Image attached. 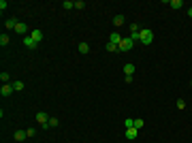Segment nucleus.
Wrapping results in <instances>:
<instances>
[{"instance_id": "nucleus-19", "label": "nucleus", "mask_w": 192, "mask_h": 143, "mask_svg": "<svg viewBox=\"0 0 192 143\" xmlns=\"http://www.w3.org/2000/svg\"><path fill=\"white\" fill-rule=\"evenodd\" d=\"M0 81H2V84H9V81H11V75H9V73H0Z\"/></svg>"}, {"instance_id": "nucleus-8", "label": "nucleus", "mask_w": 192, "mask_h": 143, "mask_svg": "<svg viewBox=\"0 0 192 143\" xmlns=\"http://www.w3.org/2000/svg\"><path fill=\"white\" fill-rule=\"evenodd\" d=\"M30 36L34 38L36 43H41V41H43V32H41L38 28H34V30H30Z\"/></svg>"}, {"instance_id": "nucleus-26", "label": "nucleus", "mask_w": 192, "mask_h": 143, "mask_svg": "<svg viewBox=\"0 0 192 143\" xmlns=\"http://www.w3.org/2000/svg\"><path fill=\"white\" fill-rule=\"evenodd\" d=\"M177 109H186V100H184V98L177 100Z\"/></svg>"}, {"instance_id": "nucleus-10", "label": "nucleus", "mask_w": 192, "mask_h": 143, "mask_svg": "<svg viewBox=\"0 0 192 143\" xmlns=\"http://www.w3.org/2000/svg\"><path fill=\"white\" fill-rule=\"evenodd\" d=\"M124 75H126V77H132V75H134V64H130V62L124 64Z\"/></svg>"}, {"instance_id": "nucleus-9", "label": "nucleus", "mask_w": 192, "mask_h": 143, "mask_svg": "<svg viewBox=\"0 0 192 143\" xmlns=\"http://www.w3.org/2000/svg\"><path fill=\"white\" fill-rule=\"evenodd\" d=\"M13 137H15V141H26V139H28V132L26 130H15Z\"/></svg>"}, {"instance_id": "nucleus-4", "label": "nucleus", "mask_w": 192, "mask_h": 143, "mask_svg": "<svg viewBox=\"0 0 192 143\" xmlns=\"http://www.w3.org/2000/svg\"><path fill=\"white\" fill-rule=\"evenodd\" d=\"M132 45H134V41H132L130 36H128V38H122V43L118 45V47H120V51H130Z\"/></svg>"}, {"instance_id": "nucleus-31", "label": "nucleus", "mask_w": 192, "mask_h": 143, "mask_svg": "<svg viewBox=\"0 0 192 143\" xmlns=\"http://www.w3.org/2000/svg\"><path fill=\"white\" fill-rule=\"evenodd\" d=\"M190 85H192V81H190Z\"/></svg>"}, {"instance_id": "nucleus-2", "label": "nucleus", "mask_w": 192, "mask_h": 143, "mask_svg": "<svg viewBox=\"0 0 192 143\" xmlns=\"http://www.w3.org/2000/svg\"><path fill=\"white\" fill-rule=\"evenodd\" d=\"M36 122H38V126L47 128V124H49V115L45 113V111H38V113H36Z\"/></svg>"}, {"instance_id": "nucleus-1", "label": "nucleus", "mask_w": 192, "mask_h": 143, "mask_svg": "<svg viewBox=\"0 0 192 143\" xmlns=\"http://www.w3.org/2000/svg\"><path fill=\"white\" fill-rule=\"evenodd\" d=\"M154 41V32L149 30V28H141V43L143 45H149Z\"/></svg>"}, {"instance_id": "nucleus-16", "label": "nucleus", "mask_w": 192, "mask_h": 143, "mask_svg": "<svg viewBox=\"0 0 192 143\" xmlns=\"http://www.w3.org/2000/svg\"><path fill=\"white\" fill-rule=\"evenodd\" d=\"M9 43H11V38H9V34H4V32H2V34H0V45H2V47H7Z\"/></svg>"}, {"instance_id": "nucleus-13", "label": "nucleus", "mask_w": 192, "mask_h": 143, "mask_svg": "<svg viewBox=\"0 0 192 143\" xmlns=\"http://www.w3.org/2000/svg\"><path fill=\"white\" fill-rule=\"evenodd\" d=\"M137 132H139L137 128H126L124 135H126V139H130V141H132V139H137Z\"/></svg>"}, {"instance_id": "nucleus-5", "label": "nucleus", "mask_w": 192, "mask_h": 143, "mask_svg": "<svg viewBox=\"0 0 192 143\" xmlns=\"http://www.w3.org/2000/svg\"><path fill=\"white\" fill-rule=\"evenodd\" d=\"M13 92H15V90H13L11 84H2V88H0V94L4 96V98H7V96H11Z\"/></svg>"}, {"instance_id": "nucleus-27", "label": "nucleus", "mask_w": 192, "mask_h": 143, "mask_svg": "<svg viewBox=\"0 0 192 143\" xmlns=\"http://www.w3.org/2000/svg\"><path fill=\"white\" fill-rule=\"evenodd\" d=\"M7 7H9V4H7V0H0V11L4 13V9H7Z\"/></svg>"}, {"instance_id": "nucleus-23", "label": "nucleus", "mask_w": 192, "mask_h": 143, "mask_svg": "<svg viewBox=\"0 0 192 143\" xmlns=\"http://www.w3.org/2000/svg\"><path fill=\"white\" fill-rule=\"evenodd\" d=\"M53 126H58V118H49V124H47V128H53Z\"/></svg>"}, {"instance_id": "nucleus-6", "label": "nucleus", "mask_w": 192, "mask_h": 143, "mask_svg": "<svg viewBox=\"0 0 192 143\" xmlns=\"http://www.w3.org/2000/svg\"><path fill=\"white\" fill-rule=\"evenodd\" d=\"M15 32H17V34H22V36H28V34H30L28 26H26V24H22V22H19V24L15 26Z\"/></svg>"}, {"instance_id": "nucleus-14", "label": "nucleus", "mask_w": 192, "mask_h": 143, "mask_svg": "<svg viewBox=\"0 0 192 143\" xmlns=\"http://www.w3.org/2000/svg\"><path fill=\"white\" fill-rule=\"evenodd\" d=\"M113 26H115V28H120V26H124V15H115V17H113Z\"/></svg>"}, {"instance_id": "nucleus-17", "label": "nucleus", "mask_w": 192, "mask_h": 143, "mask_svg": "<svg viewBox=\"0 0 192 143\" xmlns=\"http://www.w3.org/2000/svg\"><path fill=\"white\" fill-rule=\"evenodd\" d=\"M169 4H171V7H173L175 11H177V9H181V7H184V2H181V0H171Z\"/></svg>"}, {"instance_id": "nucleus-7", "label": "nucleus", "mask_w": 192, "mask_h": 143, "mask_svg": "<svg viewBox=\"0 0 192 143\" xmlns=\"http://www.w3.org/2000/svg\"><path fill=\"white\" fill-rule=\"evenodd\" d=\"M107 43L120 45V43H122V36H120V32H111V34H109V41H107Z\"/></svg>"}, {"instance_id": "nucleus-28", "label": "nucleus", "mask_w": 192, "mask_h": 143, "mask_svg": "<svg viewBox=\"0 0 192 143\" xmlns=\"http://www.w3.org/2000/svg\"><path fill=\"white\" fill-rule=\"evenodd\" d=\"M137 30H141V28H139V24H130V32H137Z\"/></svg>"}, {"instance_id": "nucleus-22", "label": "nucleus", "mask_w": 192, "mask_h": 143, "mask_svg": "<svg viewBox=\"0 0 192 143\" xmlns=\"http://www.w3.org/2000/svg\"><path fill=\"white\" fill-rule=\"evenodd\" d=\"M130 38H132V41H141V30H137V32H130Z\"/></svg>"}, {"instance_id": "nucleus-12", "label": "nucleus", "mask_w": 192, "mask_h": 143, "mask_svg": "<svg viewBox=\"0 0 192 143\" xmlns=\"http://www.w3.org/2000/svg\"><path fill=\"white\" fill-rule=\"evenodd\" d=\"M19 24V22H17V19H7V22H4V28H7V30H15V26Z\"/></svg>"}, {"instance_id": "nucleus-15", "label": "nucleus", "mask_w": 192, "mask_h": 143, "mask_svg": "<svg viewBox=\"0 0 192 143\" xmlns=\"http://www.w3.org/2000/svg\"><path fill=\"white\" fill-rule=\"evenodd\" d=\"M79 54H90V45H88V43H85V41H81V43H79Z\"/></svg>"}, {"instance_id": "nucleus-21", "label": "nucleus", "mask_w": 192, "mask_h": 143, "mask_svg": "<svg viewBox=\"0 0 192 143\" xmlns=\"http://www.w3.org/2000/svg\"><path fill=\"white\" fill-rule=\"evenodd\" d=\"M62 9H75V2H71V0H64V2H62Z\"/></svg>"}, {"instance_id": "nucleus-30", "label": "nucleus", "mask_w": 192, "mask_h": 143, "mask_svg": "<svg viewBox=\"0 0 192 143\" xmlns=\"http://www.w3.org/2000/svg\"><path fill=\"white\" fill-rule=\"evenodd\" d=\"M188 15H190V17H192V7H190V9H188Z\"/></svg>"}, {"instance_id": "nucleus-24", "label": "nucleus", "mask_w": 192, "mask_h": 143, "mask_svg": "<svg viewBox=\"0 0 192 143\" xmlns=\"http://www.w3.org/2000/svg\"><path fill=\"white\" fill-rule=\"evenodd\" d=\"M107 51H120V47L113 45V43H107Z\"/></svg>"}, {"instance_id": "nucleus-3", "label": "nucleus", "mask_w": 192, "mask_h": 143, "mask_svg": "<svg viewBox=\"0 0 192 143\" xmlns=\"http://www.w3.org/2000/svg\"><path fill=\"white\" fill-rule=\"evenodd\" d=\"M22 43H24L26 49H30V51H32V49H36V45H38V43H36L30 34H28V36H22Z\"/></svg>"}, {"instance_id": "nucleus-18", "label": "nucleus", "mask_w": 192, "mask_h": 143, "mask_svg": "<svg viewBox=\"0 0 192 143\" xmlns=\"http://www.w3.org/2000/svg\"><path fill=\"white\" fill-rule=\"evenodd\" d=\"M145 126V122H143V118H137L134 120V128H137V130H141V128H143Z\"/></svg>"}, {"instance_id": "nucleus-25", "label": "nucleus", "mask_w": 192, "mask_h": 143, "mask_svg": "<svg viewBox=\"0 0 192 143\" xmlns=\"http://www.w3.org/2000/svg\"><path fill=\"white\" fill-rule=\"evenodd\" d=\"M75 9H85V2L83 0H77V2H75Z\"/></svg>"}, {"instance_id": "nucleus-29", "label": "nucleus", "mask_w": 192, "mask_h": 143, "mask_svg": "<svg viewBox=\"0 0 192 143\" xmlns=\"http://www.w3.org/2000/svg\"><path fill=\"white\" fill-rule=\"evenodd\" d=\"M26 132H28V137H34V135H36V130H34V128H28Z\"/></svg>"}, {"instance_id": "nucleus-11", "label": "nucleus", "mask_w": 192, "mask_h": 143, "mask_svg": "<svg viewBox=\"0 0 192 143\" xmlns=\"http://www.w3.org/2000/svg\"><path fill=\"white\" fill-rule=\"evenodd\" d=\"M13 90H15V92H22V90H24V88H26V84H24V81H22V79H17V81H13Z\"/></svg>"}, {"instance_id": "nucleus-20", "label": "nucleus", "mask_w": 192, "mask_h": 143, "mask_svg": "<svg viewBox=\"0 0 192 143\" xmlns=\"http://www.w3.org/2000/svg\"><path fill=\"white\" fill-rule=\"evenodd\" d=\"M124 126H126V128H134V120L126 118V120H124Z\"/></svg>"}]
</instances>
